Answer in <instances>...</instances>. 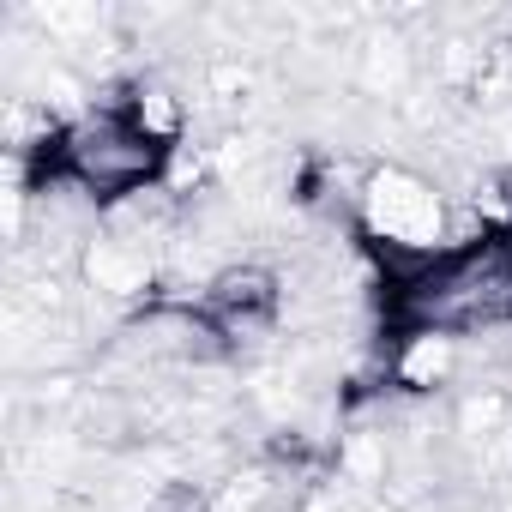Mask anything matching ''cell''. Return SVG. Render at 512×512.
Listing matches in <instances>:
<instances>
[{
	"instance_id": "52a82bcc",
	"label": "cell",
	"mask_w": 512,
	"mask_h": 512,
	"mask_svg": "<svg viewBox=\"0 0 512 512\" xmlns=\"http://www.w3.org/2000/svg\"><path fill=\"white\" fill-rule=\"evenodd\" d=\"M404 73H410V55H404L398 37H374V43L362 49V79H368L374 91H398Z\"/></svg>"
},
{
	"instance_id": "5b68a950",
	"label": "cell",
	"mask_w": 512,
	"mask_h": 512,
	"mask_svg": "<svg viewBox=\"0 0 512 512\" xmlns=\"http://www.w3.org/2000/svg\"><path fill=\"white\" fill-rule=\"evenodd\" d=\"M386 470H392V446H386V434L356 428V434L338 440V482H350V488H380Z\"/></svg>"
},
{
	"instance_id": "277c9868",
	"label": "cell",
	"mask_w": 512,
	"mask_h": 512,
	"mask_svg": "<svg viewBox=\"0 0 512 512\" xmlns=\"http://www.w3.org/2000/svg\"><path fill=\"white\" fill-rule=\"evenodd\" d=\"M199 314L211 320V332L223 338V350L235 344H253V338H272L278 314H284V278L260 260H235V266H217L205 278V296H199Z\"/></svg>"
},
{
	"instance_id": "8992f818",
	"label": "cell",
	"mask_w": 512,
	"mask_h": 512,
	"mask_svg": "<svg viewBox=\"0 0 512 512\" xmlns=\"http://www.w3.org/2000/svg\"><path fill=\"white\" fill-rule=\"evenodd\" d=\"M506 422H512V398H506V392H494V386L464 392V398H458V416H452V428H458L464 440H494V434H512Z\"/></svg>"
},
{
	"instance_id": "6da1fadb",
	"label": "cell",
	"mask_w": 512,
	"mask_h": 512,
	"mask_svg": "<svg viewBox=\"0 0 512 512\" xmlns=\"http://www.w3.org/2000/svg\"><path fill=\"white\" fill-rule=\"evenodd\" d=\"M386 320L398 326V338L440 332L458 344L512 326V229L452 241L434 266L386 284Z\"/></svg>"
},
{
	"instance_id": "7a4b0ae2",
	"label": "cell",
	"mask_w": 512,
	"mask_h": 512,
	"mask_svg": "<svg viewBox=\"0 0 512 512\" xmlns=\"http://www.w3.org/2000/svg\"><path fill=\"white\" fill-rule=\"evenodd\" d=\"M175 151L163 139H151L121 103H103L97 115L67 121V133L55 139L49 163L31 175V187H73L91 205H127L163 187Z\"/></svg>"
},
{
	"instance_id": "3957f363",
	"label": "cell",
	"mask_w": 512,
	"mask_h": 512,
	"mask_svg": "<svg viewBox=\"0 0 512 512\" xmlns=\"http://www.w3.org/2000/svg\"><path fill=\"white\" fill-rule=\"evenodd\" d=\"M356 235L380 253L386 266V284L434 266L440 253L452 247V211H446V193L404 169V163H386V169H368L362 187H356Z\"/></svg>"
}]
</instances>
